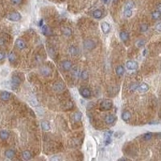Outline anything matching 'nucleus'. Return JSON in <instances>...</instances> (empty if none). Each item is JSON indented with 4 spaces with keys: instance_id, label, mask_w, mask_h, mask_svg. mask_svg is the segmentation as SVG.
Segmentation results:
<instances>
[{
    "instance_id": "1",
    "label": "nucleus",
    "mask_w": 161,
    "mask_h": 161,
    "mask_svg": "<svg viewBox=\"0 0 161 161\" xmlns=\"http://www.w3.org/2000/svg\"><path fill=\"white\" fill-rule=\"evenodd\" d=\"M113 106V102L110 99H105L100 103V110H110Z\"/></svg>"
},
{
    "instance_id": "2",
    "label": "nucleus",
    "mask_w": 161,
    "mask_h": 161,
    "mask_svg": "<svg viewBox=\"0 0 161 161\" xmlns=\"http://www.w3.org/2000/svg\"><path fill=\"white\" fill-rule=\"evenodd\" d=\"M83 47L86 50H93L96 47V43L93 40L87 39L83 42Z\"/></svg>"
},
{
    "instance_id": "3",
    "label": "nucleus",
    "mask_w": 161,
    "mask_h": 161,
    "mask_svg": "<svg viewBox=\"0 0 161 161\" xmlns=\"http://www.w3.org/2000/svg\"><path fill=\"white\" fill-rule=\"evenodd\" d=\"M7 18L9 20H11V21L17 22V21H19V20L21 19L22 16L19 13V12H11V13H10L7 15Z\"/></svg>"
},
{
    "instance_id": "4",
    "label": "nucleus",
    "mask_w": 161,
    "mask_h": 161,
    "mask_svg": "<svg viewBox=\"0 0 161 161\" xmlns=\"http://www.w3.org/2000/svg\"><path fill=\"white\" fill-rule=\"evenodd\" d=\"M11 84L12 88L17 89L19 86V85L21 84V80H20V78L18 76L14 75V76H12V77H11Z\"/></svg>"
},
{
    "instance_id": "5",
    "label": "nucleus",
    "mask_w": 161,
    "mask_h": 161,
    "mask_svg": "<svg viewBox=\"0 0 161 161\" xmlns=\"http://www.w3.org/2000/svg\"><path fill=\"white\" fill-rule=\"evenodd\" d=\"M79 92L81 97H83L84 98H89L91 97V91H90L89 89L86 87H81L79 89Z\"/></svg>"
},
{
    "instance_id": "6",
    "label": "nucleus",
    "mask_w": 161,
    "mask_h": 161,
    "mask_svg": "<svg viewBox=\"0 0 161 161\" xmlns=\"http://www.w3.org/2000/svg\"><path fill=\"white\" fill-rule=\"evenodd\" d=\"M60 66H61V69H62L63 70H65V71H69V70L72 69L73 64L70 60H65L61 61Z\"/></svg>"
},
{
    "instance_id": "7",
    "label": "nucleus",
    "mask_w": 161,
    "mask_h": 161,
    "mask_svg": "<svg viewBox=\"0 0 161 161\" xmlns=\"http://www.w3.org/2000/svg\"><path fill=\"white\" fill-rule=\"evenodd\" d=\"M117 120V117L115 116L114 114H109V115H106V118H105V122L106 124H112L114 123L115 121Z\"/></svg>"
},
{
    "instance_id": "8",
    "label": "nucleus",
    "mask_w": 161,
    "mask_h": 161,
    "mask_svg": "<svg viewBox=\"0 0 161 161\" xmlns=\"http://www.w3.org/2000/svg\"><path fill=\"white\" fill-rule=\"evenodd\" d=\"M126 67L129 70H135L138 68V64L133 60H128L126 63Z\"/></svg>"
},
{
    "instance_id": "9",
    "label": "nucleus",
    "mask_w": 161,
    "mask_h": 161,
    "mask_svg": "<svg viewBox=\"0 0 161 161\" xmlns=\"http://www.w3.org/2000/svg\"><path fill=\"white\" fill-rule=\"evenodd\" d=\"M15 44V47L17 48L18 49H19V50H23V49H24L26 48V44L22 39H17V40H16Z\"/></svg>"
},
{
    "instance_id": "10",
    "label": "nucleus",
    "mask_w": 161,
    "mask_h": 161,
    "mask_svg": "<svg viewBox=\"0 0 161 161\" xmlns=\"http://www.w3.org/2000/svg\"><path fill=\"white\" fill-rule=\"evenodd\" d=\"M65 85L62 83V82H56V83L54 84V86H53V89H54V90L56 92H58V93H60L62 92L63 90L65 89Z\"/></svg>"
},
{
    "instance_id": "11",
    "label": "nucleus",
    "mask_w": 161,
    "mask_h": 161,
    "mask_svg": "<svg viewBox=\"0 0 161 161\" xmlns=\"http://www.w3.org/2000/svg\"><path fill=\"white\" fill-rule=\"evenodd\" d=\"M40 73L42 74L44 77H49L51 75V70L49 69L46 66H43L40 69Z\"/></svg>"
},
{
    "instance_id": "12",
    "label": "nucleus",
    "mask_w": 161,
    "mask_h": 161,
    "mask_svg": "<svg viewBox=\"0 0 161 161\" xmlns=\"http://www.w3.org/2000/svg\"><path fill=\"white\" fill-rule=\"evenodd\" d=\"M101 28L104 34H108L110 31V25L106 22H103L101 24Z\"/></svg>"
},
{
    "instance_id": "13",
    "label": "nucleus",
    "mask_w": 161,
    "mask_h": 161,
    "mask_svg": "<svg viewBox=\"0 0 161 161\" xmlns=\"http://www.w3.org/2000/svg\"><path fill=\"white\" fill-rule=\"evenodd\" d=\"M41 30H42L43 34L45 36H52V31H51V29L47 25H45V24H43V25L41 26Z\"/></svg>"
},
{
    "instance_id": "14",
    "label": "nucleus",
    "mask_w": 161,
    "mask_h": 161,
    "mask_svg": "<svg viewBox=\"0 0 161 161\" xmlns=\"http://www.w3.org/2000/svg\"><path fill=\"white\" fill-rule=\"evenodd\" d=\"M0 98H1L3 101L7 102L11 98V93L7 91H3L0 93Z\"/></svg>"
},
{
    "instance_id": "15",
    "label": "nucleus",
    "mask_w": 161,
    "mask_h": 161,
    "mask_svg": "<svg viewBox=\"0 0 161 161\" xmlns=\"http://www.w3.org/2000/svg\"><path fill=\"white\" fill-rule=\"evenodd\" d=\"M131 118V114L129 111L125 110L122 113V119L124 122H128Z\"/></svg>"
},
{
    "instance_id": "16",
    "label": "nucleus",
    "mask_w": 161,
    "mask_h": 161,
    "mask_svg": "<svg viewBox=\"0 0 161 161\" xmlns=\"http://www.w3.org/2000/svg\"><path fill=\"white\" fill-rule=\"evenodd\" d=\"M115 72H116V74L118 77H122L125 73V69L122 65H118L117 66L116 69H115Z\"/></svg>"
},
{
    "instance_id": "17",
    "label": "nucleus",
    "mask_w": 161,
    "mask_h": 161,
    "mask_svg": "<svg viewBox=\"0 0 161 161\" xmlns=\"http://www.w3.org/2000/svg\"><path fill=\"white\" fill-rule=\"evenodd\" d=\"M119 37L123 42H126L129 40V34L126 31H121L119 33Z\"/></svg>"
},
{
    "instance_id": "18",
    "label": "nucleus",
    "mask_w": 161,
    "mask_h": 161,
    "mask_svg": "<svg viewBox=\"0 0 161 161\" xmlns=\"http://www.w3.org/2000/svg\"><path fill=\"white\" fill-rule=\"evenodd\" d=\"M22 157L25 160H29L31 158V153L28 150H25L22 152Z\"/></svg>"
},
{
    "instance_id": "19",
    "label": "nucleus",
    "mask_w": 161,
    "mask_h": 161,
    "mask_svg": "<svg viewBox=\"0 0 161 161\" xmlns=\"http://www.w3.org/2000/svg\"><path fill=\"white\" fill-rule=\"evenodd\" d=\"M15 155V151L12 149H8L5 151V156L8 159H12L14 158V156Z\"/></svg>"
},
{
    "instance_id": "20",
    "label": "nucleus",
    "mask_w": 161,
    "mask_h": 161,
    "mask_svg": "<svg viewBox=\"0 0 161 161\" xmlns=\"http://www.w3.org/2000/svg\"><path fill=\"white\" fill-rule=\"evenodd\" d=\"M69 52L70 54L75 56V55H77L78 53H79V49H78L77 47H75V46H73V45H72V46H70V47L69 48Z\"/></svg>"
},
{
    "instance_id": "21",
    "label": "nucleus",
    "mask_w": 161,
    "mask_h": 161,
    "mask_svg": "<svg viewBox=\"0 0 161 161\" xmlns=\"http://www.w3.org/2000/svg\"><path fill=\"white\" fill-rule=\"evenodd\" d=\"M41 128H42L43 131H48L50 130L51 126L48 121H43L41 122Z\"/></svg>"
},
{
    "instance_id": "22",
    "label": "nucleus",
    "mask_w": 161,
    "mask_h": 161,
    "mask_svg": "<svg viewBox=\"0 0 161 161\" xmlns=\"http://www.w3.org/2000/svg\"><path fill=\"white\" fill-rule=\"evenodd\" d=\"M148 89H149V87H148V85L146 84V83H142L141 85H139V92H141V93H146Z\"/></svg>"
},
{
    "instance_id": "23",
    "label": "nucleus",
    "mask_w": 161,
    "mask_h": 161,
    "mask_svg": "<svg viewBox=\"0 0 161 161\" xmlns=\"http://www.w3.org/2000/svg\"><path fill=\"white\" fill-rule=\"evenodd\" d=\"M10 133L7 131H0V139L3 140H6L9 138Z\"/></svg>"
},
{
    "instance_id": "24",
    "label": "nucleus",
    "mask_w": 161,
    "mask_h": 161,
    "mask_svg": "<svg viewBox=\"0 0 161 161\" xmlns=\"http://www.w3.org/2000/svg\"><path fill=\"white\" fill-rule=\"evenodd\" d=\"M93 18H95L97 19H101L102 17V11L101 10H98V9L93 11Z\"/></svg>"
},
{
    "instance_id": "25",
    "label": "nucleus",
    "mask_w": 161,
    "mask_h": 161,
    "mask_svg": "<svg viewBox=\"0 0 161 161\" xmlns=\"http://www.w3.org/2000/svg\"><path fill=\"white\" fill-rule=\"evenodd\" d=\"M110 132H106L104 135V140H105V143L106 145H108V144L110 143L111 142V138H110Z\"/></svg>"
},
{
    "instance_id": "26",
    "label": "nucleus",
    "mask_w": 161,
    "mask_h": 161,
    "mask_svg": "<svg viewBox=\"0 0 161 161\" xmlns=\"http://www.w3.org/2000/svg\"><path fill=\"white\" fill-rule=\"evenodd\" d=\"M79 76H80V77L81 78L82 80L85 81V80H87L89 78V73H88L87 71H86V70H82V71L80 73Z\"/></svg>"
},
{
    "instance_id": "27",
    "label": "nucleus",
    "mask_w": 161,
    "mask_h": 161,
    "mask_svg": "<svg viewBox=\"0 0 161 161\" xmlns=\"http://www.w3.org/2000/svg\"><path fill=\"white\" fill-rule=\"evenodd\" d=\"M160 16H161V14H160V11H155L151 13V17L155 20H159L160 19Z\"/></svg>"
},
{
    "instance_id": "28",
    "label": "nucleus",
    "mask_w": 161,
    "mask_h": 161,
    "mask_svg": "<svg viewBox=\"0 0 161 161\" xmlns=\"http://www.w3.org/2000/svg\"><path fill=\"white\" fill-rule=\"evenodd\" d=\"M62 31H63V34L65 35V36H71L72 35V33H73V31L71 28H69V27H63L62 28Z\"/></svg>"
},
{
    "instance_id": "29",
    "label": "nucleus",
    "mask_w": 161,
    "mask_h": 161,
    "mask_svg": "<svg viewBox=\"0 0 161 161\" xmlns=\"http://www.w3.org/2000/svg\"><path fill=\"white\" fill-rule=\"evenodd\" d=\"M124 15L126 18H130L132 15V9L131 8H124Z\"/></svg>"
},
{
    "instance_id": "30",
    "label": "nucleus",
    "mask_w": 161,
    "mask_h": 161,
    "mask_svg": "<svg viewBox=\"0 0 161 161\" xmlns=\"http://www.w3.org/2000/svg\"><path fill=\"white\" fill-rule=\"evenodd\" d=\"M8 60H9V61L11 63H13L16 60V56H15V54L13 52H11L9 53V55H8Z\"/></svg>"
},
{
    "instance_id": "31",
    "label": "nucleus",
    "mask_w": 161,
    "mask_h": 161,
    "mask_svg": "<svg viewBox=\"0 0 161 161\" xmlns=\"http://www.w3.org/2000/svg\"><path fill=\"white\" fill-rule=\"evenodd\" d=\"M145 44H146V41L145 40H143V39H139V40H138L137 41H136L135 45L138 48H141V47L143 46V45H145Z\"/></svg>"
},
{
    "instance_id": "32",
    "label": "nucleus",
    "mask_w": 161,
    "mask_h": 161,
    "mask_svg": "<svg viewBox=\"0 0 161 161\" xmlns=\"http://www.w3.org/2000/svg\"><path fill=\"white\" fill-rule=\"evenodd\" d=\"M81 118H82V114L80 111H77V112H76L75 114H74V120L76 122H80Z\"/></svg>"
},
{
    "instance_id": "33",
    "label": "nucleus",
    "mask_w": 161,
    "mask_h": 161,
    "mask_svg": "<svg viewBox=\"0 0 161 161\" xmlns=\"http://www.w3.org/2000/svg\"><path fill=\"white\" fill-rule=\"evenodd\" d=\"M148 27H149V26H148L147 23H142L141 25H140V31L142 32H146L147 30H148Z\"/></svg>"
},
{
    "instance_id": "34",
    "label": "nucleus",
    "mask_w": 161,
    "mask_h": 161,
    "mask_svg": "<svg viewBox=\"0 0 161 161\" xmlns=\"http://www.w3.org/2000/svg\"><path fill=\"white\" fill-rule=\"evenodd\" d=\"M139 84L137 83V82H134V83H131V90H132V91H135V90H137L138 88H139Z\"/></svg>"
},
{
    "instance_id": "35",
    "label": "nucleus",
    "mask_w": 161,
    "mask_h": 161,
    "mask_svg": "<svg viewBox=\"0 0 161 161\" xmlns=\"http://www.w3.org/2000/svg\"><path fill=\"white\" fill-rule=\"evenodd\" d=\"M29 102L31 103V105H32L33 106H38V102H37V100L34 97L31 98L29 99Z\"/></svg>"
},
{
    "instance_id": "36",
    "label": "nucleus",
    "mask_w": 161,
    "mask_h": 161,
    "mask_svg": "<svg viewBox=\"0 0 161 161\" xmlns=\"http://www.w3.org/2000/svg\"><path fill=\"white\" fill-rule=\"evenodd\" d=\"M151 137H152V134L151 133H147V134H145L143 135V139H144V140H150L151 139Z\"/></svg>"
},
{
    "instance_id": "37",
    "label": "nucleus",
    "mask_w": 161,
    "mask_h": 161,
    "mask_svg": "<svg viewBox=\"0 0 161 161\" xmlns=\"http://www.w3.org/2000/svg\"><path fill=\"white\" fill-rule=\"evenodd\" d=\"M11 2L15 5H19V4L22 3L23 0H11Z\"/></svg>"
},
{
    "instance_id": "38",
    "label": "nucleus",
    "mask_w": 161,
    "mask_h": 161,
    "mask_svg": "<svg viewBox=\"0 0 161 161\" xmlns=\"http://www.w3.org/2000/svg\"><path fill=\"white\" fill-rule=\"evenodd\" d=\"M48 53H49V55H50V56L53 57V56H54V53H55L54 49H53V48H49L48 49Z\"/></svg>"
},
{
    "instance_id": "39",
    "label": "nucleus",
    "mask_w": 161,
    "mask_h": 161,
    "mask_svg": "<svg viewBox=\"0 0 161 161\" xmlns=\"http://www.w3.org/2000/svg\"><path fill=\"white\" fill-rule=\"evenodd\" d=\"M155 28H156V30H157V31L159 32V31H161V23H158L157 24H156Z\"/></svg>"
},
{
    "instance_id": "40",
    "label": "nucleus",
    "mask_w": 161,
    "mask_h": 161,
    "mask_svg": "<svg viewBox=\"0 0 161 161\" xmlns=\"http://www.w3.org/2000/svg\"><path fill=\"white\" fill-rule=\"evenodd\" d=\"M5 58V53H3V52H0V60H3Z\"/></svg>"
},
{
    "instance_id": "41",
    "label": "nucleus",
    "mask_w": 161,
    "mask_h": 161,
    "mask_svg": "<svg viewBox=\"0 0 161 161\" xmlns=\"http://www.w3.org/2000/svg\"><path fill=\"white\" fill-rule=\"evenodd\" d=\"M5 44V40L3 38H0V46H4Z\"/></svg>"
},
{
    "instance_id": "42",
    "label": "nucleus",
    "mask_w": 161,
    "mask_h": 161,
    "mask_svg": "<svg viewBox=\"0 0 161 161\" xmlns=\"http://www.w3.org/2000/svg\"><path fill=\"white\" fill-rule=\"evenodd\" d=\"M161 4L160 3H159L158 5H157V11H160V10H161Z\"/></svg>"
},
{
    "instance_id": "43",
    "label": "nucleus",
    "mask_w": 161,
    "mask_h": 161,
    "mask_svg": "<svg viewBox=\"0 0 161 161\" xmlns=\"http://www.w3.org/2000/svg\"><path fill=\"white\" fill-rule=\"evenodd\" d=\"M102 1L104 3H106V4H107L109 2H110V0H102Z\"/></svg>"
},
{
    "instance_id": "44",
    "label": "nucleus",
    "mask_w": 161,
    "mask_h": 161,
    "mask_svg": "<svg viewBox=\"0 0 161 161\" xmlns=\"http://www.w3.org/2000/svg\"><path fill=\"white\" fill-rule=\"evenodd\" d=\"M39 25H40V27L43 25V19H41V20H40V21L39 22Z\"/></svg>"
},
{
    "instance_id": "45",
    "label": "nucleus",
    "mask_w": 161,
    "mask_h": 161,
    "mask_svg": "<svg viewBox=\"0 0 161 161\" xmlns=\"http://www.w3.org/2000/svg\"><path fill=\"white\" fill-rule=\"evenodd\" d=\"M52 159H60V158L59 157H53V158H52Z\"/></svg>"
},
{
    "instance_id": "46",
    "label": "nucleus",
    "mask_w": 161,
    "mask_h": 161,
    "mask_svg": "<svg viewBox=\"0 0 161 161\" xmlns=\"http://www.w3.org/2000/svg\"><path fill=\"white\" fill-rule=\"evenodd\" d=\"M126 159H126V158H121V159H119L118 160H126Z\"/></svg>"
},
{
    "instance_id": "47",
    "label": "nucleus",
    "mask_w": 161,
    "mask_h": 161,
    "mask_svg": "<svg viewBox=\"0 0 161 161\" xmlns=\"http://www.w3.org/2000/svg\"><path fill=\"white\" fill-rule=\"evenodd\" d=\"M146 52H147V50H146V49H145V50H144V51H143V56L146 54Z\"/></svg>"
}]
</instances>
